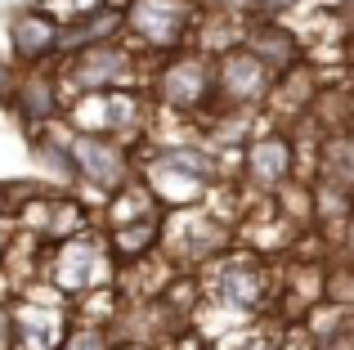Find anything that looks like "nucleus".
<instances>
[{
  "mask_svg": "<svg viewBox=\"0 0 354 350\" xmlns=\"http://www.w3.org/2000/svg\"><path fill=\"white\" fill-rule=\"evenodd\" d=\"M242 171H247V180L256 189H278L287 180V171H292V144L287 140H260L247 153V167Z\"/></svg>",
  "mask_w": 354,
  "mask_h": 350,
  "instance_id": "nucleus-5",
  "label": "nucleus"
},
{
  "mask_svg": "<svg viewBox=\"0 0 354 350\" xmlns=\"http://www.w3.org/2000/svg\"><path fill=\"white\" fill-rule=\"evenodd\" d=\"M350 59H354V45H350Z\"/></svg>",
  "mask_w": 354,
  "mask_h": 350,
  "instance_id": "nucleus-11",
  "label": "nucleus"
},
{
  "mask_svg": "<svg viewBox=\"0 0 354 350\" xmlns=\"http://www.w3.org/2000/svg\"><path fill=\"white\" fill-rule=\"evenodd\" d=\"M9 342H14V324H9L5 310H0V350H9Z\"/></svg>",
  "mask_w": 354,
  "mask_h": 350,
  "instance_id": "nucleus-8",
  "label": "nucleus"
},
{
  "mask_svg": "<svg viewBox=\"0 0 354 350\" xmlns=\"http://www.w3.org/2000/svg\"><path fill=\"white\" fill-rule=\"evenodd\" d=\"M126 68H130V54L117 50L113 41H99L90 45V50H81L77 68H72V77H77V86L86 90H113V86H126Z\"/></svg>",
  "mask_w": 354,
  "mask_h": 350,
  "instance_id": "nucleus-3",
  "label": "nucleus"
},
{
  "mask_svg": "<svg viewBox=\"0 0 354 350\" xmlns=\"http://www.w3.org/2000/svg\"><path fill=\"white\" fill-rule=\"evenodd\" d=\"M113 350H130V346H113Z\"/></svg>",
  "mask_w": 354,
  "mask_h": 350,
  "instance_id": "nucleus-10",
  "label": "nucleus"
},
{
  "mask_svg": "<svg viewBox=\"0 0 354 350\" xmlns=\"http://www.w3.org/2000/svg\"><path fill=\"white\" fill-rule=\"evenodd\" d=\"M59 350H108V346H104V333H99V328H77V333H68L59 342Z\"/></svg>",
  "mask_w": 354,
  "mask_h": 350,
  "instance_id": "nucleus-7",
  "label": "nucleus"
},
{
  "mask_svg": "<svg viewBox=\"0 0 354 350\" xmlns=\"http://www.w3.org/2000/svg\"><path fill=\"white\" fill-rule=\"evenodd\" d=\"M5 243H9V234H5V225H0V256H5Z\"/></svg>",
  "mask_w": 354,
  "mask_h": 350,
  "instance_id": "nucleus-9",
  "label": "nucleus"
},
{
  "mask_svg": "<svg viewBox=\"0 0 354 350\" xmlns=\"http://www.w3.org/2000/svg\"><path fill=\"white\" fill-rule=\"evenodd\" d=\"M220 297L238 310H260L265 306V270L251 256H234L220 274Z\"/></svg>",
  "mask_w": 354,
  "mask_h": 350,
  "instance_id": "nucleus-4",
  "label": "nucleus"
},
{
  "mask_svg": "<svg viewBox=\"0 0 354 350\" xmlns=\"http://www.w3.org/2000/svg\"><path fill=\"white\" fill-rule=\"evenodd\" d=\"M54 41H59V23H50L45 14H27V18L14 23V45H18V54H23L27 63L54 54Z\"/></svg>",
  "mask_w": 354,
  "mask_h": 350,
  "instance_id": "nucleus-6",
  "label": "nucleus"
},
{
  "mask_svg": "<svg viewBox=\"0 0 354 350\" xmlns=\"http://www.w3.org/2000/svg\"><path fill=\"white\" fill-rule=\"evenodd\" d=\"M68 167L77 175H86V180H99L108 193H117V184H126V158H121L113 144H104L99 135H81V140H72Z\"/></svg>",
  "mask_w": 354,
  "mask_h": 350,
  "instance_id": "nucleus-2",
  "label": "nucleus"
},
{
  "mask_svg": "<svg viewBox=\"0 0 354 350\" xmlns=\"http://www.w3.org/2000/svg\"><path fill=\"white\" fill-rule=\"evenodd\" d=\"M130 27L144 45H157V50H175L184 36V23H189V5L184 0H135L130 5Z\"/></svg>",
  "mask_w": 354,
  "mask_h": 350,
  "instance_id": "nucleus-1",
  "label": "nucleus"
}]
</instances>
